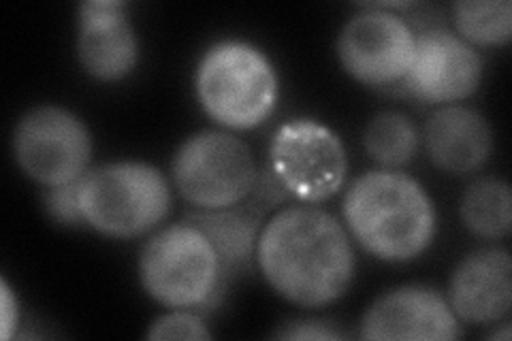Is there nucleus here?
Segmentation results:
<instances>
[{"instance_id": "412c9836", "label": "nucleus", "mask_w": 512, "mask_h": 341, "mask_svg": "<svg viewBox=\"0 0 512 341\" xmlns=\"http://www.w3.org/2000/svg\"><path fill=\"white\" fill-rule=\"evenodd\" d=\"M280 339H299V341H325V339H342L344 333L333 329L331 324L318 322V320H303V322H291L286 329L276 333Z\"/></svg>"}, {"instance_id": "aec40b11", "label": "nucleus", "mask_w": 512, "mask_h": 341, "mask_svg": "<svg viewBox=\"0 0 512 341\" xmlns=\"http://www.w3.org/2000/svg\"><path fill=\"white\" fill-rule=\"evenodd\" d=\"M43 203H45L47 214H50V218H54L58 224H67V226L84 224L82 207H79L77 182L47 188Z\"/></svg>"}, {"instance_id": "a211bd4d", "label": "nucleus", "mask_w": 512, "mask_h": 341, "mask_svg": "<svg viewBox=\"0 0 512 341\" xmlns=\"http://www.w3.org/2000/svg\"><path fill=\"white\" fill-rule=\"evenodd\" d=\"M457 35L470 45H504L512 37L508 0H461L453 9Z\"/></svg>"}, {"instance_id": "dca6fc26", "label": "nucleus", "mask_w": 512, "mask_h": 341, "mask_svg": "<svg viewBox=\"0 0 512 341\" xmlns=\"http://www.w3.org/2000/svg\"><path fill=\"white\" fill-rule=\"evenodd\" d=\"M461 220L480 239H502L512 226V194L500 177L474 182L461 199Z\"/></svg>"}, {"instance_id": "f3484780", "label": "nucleus", "mask_w": 512, "mask_h": 341, "mask_svg": "<svg viewBox=\"0 0 512 341\" xmlns=\"http://www.w3.org/2000/svg\"><path fill=\"white\" fill-rule=\"evenodd\" d=\"M363 145L382 169L397 171L410 165L419 152V131L406 113L382 111L365 126Z\"/></svg>"}, {"instance_id": "f257e3e1", "label": "nucleus", "mask_w": 512, "mask_h": 341, "mask_svg": "<svg viewBox=\"0 0 512 341\" xmlns=\"http://www.w3.org/2000/svg\"><path fill=\"white\" fill-rule=\"evenodd\" d=\"M256 261L280 297L308 310L344 297L357 269L342 222L308 203L280 209L263 226Z\"/></svg>"}, {"instance_id": "9d476101", "label": "nucleus", "mask_w": 512, "mask_h": 341, "mask_svg": "<svg viewBox=\"0 0 512 341\" xmlns=\"http://www.w3.org/2000/svg\"><path fill=\"white\" fill-rule=\"evenodd\" d=\"M483 60L476 47L457 32L436 26L416 35L414 56L404 77V88L414 99L429 105L457 103L478 90Z\"/></svg>"}, {"instance_id": "4468645a", "label": "nucleus", "mask_w": 512, "mask_h": 341, "mask_svg": "<svg viewBox=\"0 0 512 341\" xmlns=\"http://www.w3.org/2000/svg\"><path fill=\"white\" fill-rule=\"evenodd\" d=\"M425 148L440 171L470 175L491 156V126L483 113L472 107L446 105L431 113L425 124Z\"/></svg>"}, {"instance_id": "39448f33", "label": "nucleus", "mask_w": 512, "mask_h": 341, "mask_svg": "<svg viewBox=\"0 0 512 341\" xmlns=\"http://www.w3.org/2000/svg\"><path fill=\"white\" fill-rule=\"evenodd\" d=\"M139 280L156 303L171 310L212 307L227 284L210 239L186 220L167 226L143 246Z\"/></svg>"}, {"instance_id": "1a4fd4ad", "label": "nucleus", "mask_w": 512, "mask_h": 341, "mask_svg": "<svg viewBox=\"0 0 512 341\" xmlns=\"http://www.w3.org/2000/svg\"><path fill=\"white\" fill-rule=\"evenodd\" d=\"M416 32L393 11L367 7L342 28L338 58L344 71L365 86L404 81L414 56Z\"/></svg>"}, {"instance_id": "f8f14e48", "label": "nucleus", "mask_w": 512, "mask_h": 341, "mask_svg": "<svg viewBox=\"0 0 512 341\" xmlns=\"http://www.w3.org/2000/svg\"><path fill=\"white\" fill-rule=\"evenodd\" d=\"M77 58L99 81H120L137 67L139 41L118 0H86L79 5Z\"/></svg>"}, {"instance_id": "20e7f679", "label": "nucleus", "mask_w": 512, "mask_h": 341, "mask_svg": "<svg viewBox=\"0 0 512 341\" xmlns=\"http://www.w3.org/2000/svg\"><path fill=\"white\" fill-rule=\"evenodd\" d=\"M77 188L84 224L107 237L146 235L171 211L167 177L148 162H109L90 169Z\"/></svg>"}, {"instance_id": "9b49d317", "label": "nucleus", "mask_w": 512, "mask_h": 341, "mask_svg": "<svg viewBox=\"0 0 512 341\" xmlns=\"http://www.w3.org/2000/svg\"><path fill=\"white\" fill-rule=\"evenodd\" d=\"M459 318L438 290L399 286L378 297L361 320V337L372 341H455Z\"/></svg>"}, {"instance_id": "4be33fe9", "label": "nucleus", "mask_w": 512, "mask_h": 341, "mask_svg": "<svg viewBox=\"0 0 512 341\" xmlns=\"http://www.w3.org/2000/svg\"><path fill=\"white\" fill-rule=\"evenodd\" d=\"M0 314H3V324H0V333L5 339L13 335V329L18 327V301H15L11 288L7 282L0 284Z\"/></svg>"}, {"instance_id": "ddd939ff", "label": "nucleus", "mask_w": 512, "mask_h": 341, "mask_svg": "<svg viewBox=\"0 0 512 341\" xmlns=\"http://www.w3.org/2000/svg\"><path fill=\"white\" fill-rule=\"evenodd\" d=\"M455 316L470 324H493L512 307V263L506 248H483L457 265L446 297Z\"/></svg>"}, {"instance_id": "423d86ee", "label": "nucleus", "mask_w": 512, "mask_h": 341, "mask_svg": "<svg viewBox=\"0 0 512 341\" xmlns=\"http://www.w3.org/2000/svg\"><path fill=\"white\" fill-rule=\"evenodd\" d=\"M173 184L197 209L244 203L259 184L250 145L233 133L203 131L188 137L173 156Z\"/></svg>"}, {"instance_id": "6ab92c4d", "label": "nucleus", "mask_w": 512, "mask_h": 341, "mask_svg": "<svg viewBox=\"0 0 512 341\" xmlns=\"http://www.w3.org/2000/svg\"><path fill=\"white\" fill-rule=\"evenodd\" d=\"M148 339L203 341V339H212V331L207 329V324L201 320V316L192 314L190 310H171L169 314L160 316L152 322Z\"/></svg>"}, {"instance_id": "2eb2a0df", "label": "nucleus", "mask_w": 512, "mask_h": 341, "mask_svg": "<svg viewBox=\"0 0 512 341\" xmlns=\"http://www.w3.org/2000/svg\"><path fill=\"white\" fill-rule=\"evenodd\" d=\"M269 203L256 199V203L233 205L224 209H199L188 214L186 222L210 239L214 246L224 278L248 267L256 256V243L261 235V218Z\"/></svg>"}, {"instance_id": "7ed1b4c3", "label": "nucleus", "mask_w": 512, "mask_h": 341, "mask_svg": "<svg viewBox=\"0 0 512 341\" xmlns=\"http://www.w3.org/2000/svg\"><path fill=\"white\" fill-rule=\"evenodd\" d=\"M195 86L207 116L233 131H250L269 120L280 94L274 64L244 41L212 45L199 62Z\"/></svg>"}, {"instance_id": "f03ea898", "label": "nucleus", "mask_w": 512, "mask_h": 341, "mask_svg": "<svg viewBox=\"0 0 512 341\" xmlns=\"http://www.w3.org/2000/svg\"><path fill=\"white\" fill-rule=\"evenodd\" d=\"M344 220L359 246L384 263H408L436 237L438 216L425 188L402 171L359 175L344 197Z\"/></svg>"}, {"instance_id": "0eeeda50", "label": "nucleus", "mask_w": 512, "mask_h": 341, "mask_svg": "<svg viewBox=\"0 0 512 341\" xmlns=\"http://www.w3.org/2000/svg\"><path fill=\"white\" fill-rule=\"evenodd\" d=\"M348 173L342 139L314 120L282 124L269 148V175L286 197L323 203L340 192Z\"/></svg>"}, {"instance_id": "6e6552de", "label": "nucleus", "mask_w": 512, "mask_h": 341, "mask_svg": "<svg viewBox=\"0 0 512 341\" xmlns=\"http://www.w3.org/2000/svg\"><path fill=\"white\" fill-rule=\"evenodd\" d=\"M13 156L24 175L45 188L73 184L90 171L92 135L73 111L41 105L15 126Z\"/></svg>"}]
</instances>
